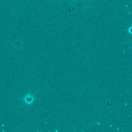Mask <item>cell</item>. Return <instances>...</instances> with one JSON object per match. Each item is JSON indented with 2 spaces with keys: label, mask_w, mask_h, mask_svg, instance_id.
<instances>
[{
  "label": "cell",
  "mask_w": 132,
  "mask_h": 132,
  "mask_svg": "<svg viewBox=\"0 0 132 132\" xmlns=\"http://www.w3.org/2000/svg\"><path fill=\"white\" fill-rule=\"evenodd\" d=\"M23 101L24 103L27 105L32 104L35 101L34 96L32 95L28 94L25 96L24 98H23Z\"/></svg>",
  "instance_id": "1"
}]
</instances>
